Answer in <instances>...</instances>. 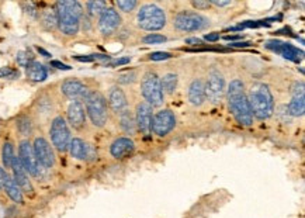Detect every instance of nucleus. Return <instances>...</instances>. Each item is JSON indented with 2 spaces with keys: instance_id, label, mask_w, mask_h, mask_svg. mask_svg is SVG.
Masks as SVG:
<instances>
[{
  "instance_id": "f257e3e1",
  "label": "nucleus",
  "mask_w": 305,
  "mask_h": 218,
  "mask_svg": "<svg viewBox=\"0 0 305 218\" xmlns=\"http://www.w3.org/2000/svg\"><path fill=\"white\" fill-rule=\"evenodd\" d=\"M225 95L228 107L235 120L243 127H250L253 124V116L249 107L245 83L241 79H232L231 83L226 88Z\"/></svg>"
},
{
  "instance_id": "f03ea898",
  "label": "nucleus",
  "mask_w": 305,
  "mask_h": 218,
  "mask_svg": "<svg viewBox=\"0 0 305 218\" xmlns=\"http://www.w3.org/2000/svg\"><path fill=\"white\" fill-rule=\"evenodd\" d=\"M58 16V30L68 37L79 33L80 18L83 17V6L76 0H61L55 5Z\"/></svg>"
},
{
  "instance_id": "7ed1b4c3",
  "label": "nucleus",
  "mask_w": 305,
  "mask_h": 218,
  "mask_svg": "<svg viewBox=\"0 0 305 218\" xmlns=\"http://www.w3.org/2000/svg\"><path fill=\"white\" fill-rule=\"evenodd\" d=\"M249 107L252 116L257 120H267L274 113V97L270 88L266 83H252L246 90Z\"/></svg>"
},
{
  "instance_id": "20e7f679",
  "label": "nucleus",
  "mask_w": 305,
  "mask_h": 218,
  "mask_svg": "<svg viewBox=\"0 0 305 218\" xmlns=\"http://www.w3.org/2000/svg\"><path fill=\"white\" fill-rule=\"evenodd\" d=\"M85 110L86 116L89 117L90 123L96 128H104L108 123L110 117V108H108L107 99L103 96L99 90H89V93L85 97Z\"/></svg>"
},
{
  "instance_id": "39448f33",
  "label": "nucleus",
  "mask_w": 305,
  "mask_h": 218,
  "mask_svg": "<svg viewBox=\"0 0 305 218\" xmlns=\"http://www.w3.org/2000/svg\"><path fill=\"white\" fill-rule=\"evenodd\" d=\"M136 24L141 30H145L149 33L160 31L168 24L166 11L155 3L141 5L136 11Z\"/></svg>"
},
{
  "instance_id": "423d86ee",
  "label": "nucleus",
  "mask_w": 305,
  "mask_h": 218,
  "mask_svg": "<svg viewBox=\"0 0 305 218\" xmlns=\"http://www.w3.org/2000/svg\"><path fill=\"white\" fill-rule=\"evenodd\" d=\"M141 95L144 97V101H147L153 108L163 104L165 95L162 86H160V78L155 71H147L142 75Z\"/></svg>"
},
{
  "instance_id": "0eeeda50",
  "label": "nucleus",
  "mask_w": 305,
  "mask_h": 218,
  "mask_svg": "<svg viewBox=\"0 0 305 218\" xmlns=\"http://www.w3.org/2000/svg\"><path fill=\"white\" fill-rule=\"evenodd\" d=\"M209 26V20L197 11L181 10L173 17V27L181 33H196Z\"/></svg>"
},
{
  "instance_id": "6e6552de",
  "label": "nucleus",
  "mask_w": 305,
  "mask_h": 218,
  "mask_svg": "<svg viewBox=\"0 0 305 218\" xmlns=\"http://www.w3.org/2000/svg\"><path fill=\"white\" fill-rule=\"evenodd\" d=\"M50 138H51L52 148H55L58 152L68 151L69 144L72 141V133L63 116H57L51 121Z\"/></svg>"
},
{
  "instance_id": "1a4fd4ad",
  "label": "nucleus",
  "mask_w": 305,
  "mask_h": 218,
  "mask_svg": "<svg viewBox=\"0 0 305 218\" xmlns=\"http://www.w3.org/2000/svg\"><path fill=\"white\" fill-rule=\"evenodd\" d=\"M205 83V100L211 101L213 104H218L225 96V78L218 69L209 71Z\"/></svg>"
},
{
  "instance_id": "9d476101",
  "label": "nucleus",
  "mask_w": 305,
  "mask_h": 218,
  "mask_svg": "<svg viewBox=\"0 0 305 218\" xmlns=\"http://www.w3.org/2000/svg\"><path fill=\"white\" fill-rule=\"evenodd\" d=\"M31 144H33V151H34V155L41 168H54L55 162H57V158H55V152H54L51 142L46 138H44L42 135H38V137H35Z\"/></svg>"
},
{
  "instance_id": "9b49d317",
  "label": "nucleus",
  "mask_w": 305,
  "mask_h": 218,
  "mask_svg": "<svg viewBox=\"0 0 305 218\" xmlns=\"http://www.w3.org/2000/svg\"><path fill=\"white\" fill-rule=\"evenodd\" d=\"M17 158L20 162L27 170V173L33 178H40L44 169L41 168L40 163L37 161V158L33 151V144L29 140H21L18 144V155Z\"/></svg>"
},
{
  "instance_id": "f8f14e48",
  "label": "nucleus",
  "mask_w": 305,
  "mask_h": 218,
  "mask_svg": "<svg viewBox=\"0 0 305 218\" xmlns=\"http://www.w3.org/2000/svg\"><path fill=\"white\" fill-rule=\"evenodd\" d=\"M121 26H123V17L114 7H107L97 18V30L103 37H110L115 34Z\"/></svg>"
},
{
  "instance_id": "ddd939ff",
  "label": "nucleus",
  "mask_w": 305,
  "mask_h": 218,
  "mask_svg": "<svg viewBox=\"0 0 305 218\" xmlns=\"http://www.w3.org/2000/svg\"><path fill=\"white\" fill-rule=\"evenodd\" d=\"M176 123H177V118L172 110H169V108L159 110L153 114L151 133L158 135V137H166L175 129Z\"/></svg>"
},
{
  "instance_id": "4468645a",
  "label": "nucleus",
  "mask_w": 305,
  "mask_h": 218,
  "mask_svg": "<svg viewBox=\"0 0 305 218\" xmlns=\"http://www.w3.org/2000/svg\"><path fill=\"white\" fill-rule=\"evenodd\" d=\"M265 47L267 50L276 52V54L281 55L283 58H286L291 62H299L304 56L302 50H298L293 44L286 42V41H280V39H269L265 42Z\"/></svg>"
},
{
  "instance_id": "2eb2a0df",
  "label": "nucleus",
  "mask_w": 305,
  "mask_h": 218,
  "mask_svg": "<svg viewBox=\"0 0 305 218\" xmlns=\"http://www.w3.org/2000/svg\"><path fill=\"white\" fill-rule=\"evenodd\" d=\"M153 107L149 106L147 101H139L135 106L134 112V120H135L136 129L144 135L151 134V127H152L153 118Z\"/></svg>"
},
{
  "instance_id": "dca6fc26",
  "label": "nucleus",
  "mask_w": 305,
  "mask_h": 218,
  "mask_svg": "<svg viewBox=\"0 0 305 218\" xmlns=\"http://www.w3.org/2000/svg\"><path fill=\"white\" fill-rule=\"evenodd\" d=\"M86 110L83 101L72 100L66 107V123L76 131H82L86 127Z\"/></svg>"
},
{
  "instance_id": "f3484780",
  "label": "nucleus",
  "mask_w": 305,
  "mask_h": 218,
  "mask_svg": "<svg viewBox=\"0 0 305 218\" xmlns=\"http://www.w3.org/2000/svg\"><path fill=\"white\" fill-rule=\"evenodd\" d=\"M107 104L108 108L114 113V114H121V113L127 112L130 110V101H128V97L125 95V92L119 84H114L108 89V95H107Z\"/></svg>"
},
{
  "instance_id": "a211bd4d",
  "label": "nucleus",
  "mask_w": 305,
  "mask_h": 218,
  "mask_svg": "<svg viewBox=\"0 0 305 218\" xmlns=\"http://www.w3.org/2000/svg\"><path fill=\"white\" fill-rule=\"evenodd\" d=\"M89 88L85 82H82L79 79H66L62 84H61V92L65 97H68L72 100H85L86 95L89 93Z\"/></svg>"
},
{
  "instance_id": "6ab92c4d",
  "label": "nucleus",
  "mask_w": 305,
  "mask_h": 218,
  "mask_svg": "<svg viewBox=\"0 0 305 218\" xmlns=\"http://www.w3.org/2000/svg\"><path fill=\"white\" fill-rule=\"evenodd\" d=\"M69 154L71 157L78 159V161H90V159H95L97 157L96 149L95 146L87 144L82 138H72L71 144H69L68 148Z\"/></svg>"
},
{
  "instance_id": "aec40b11",
  "label": "nucleus",
  "mask_w": 305,
  "mask_h": 218,
  "mask_svg": "<svg viewBox=\"0 0 305 218\" xmlns=\"http://www.w3.org/2000/svg\"><path fill=\"white\" fill-rule=\"evenodd\" d=\"M13 170V179L14 182L20 186V189L23 190V193L26 194H33V191H34V187H33V183H31V180H30V175L27 173V170L24 169V166L20 162V159L17 157L13 159L12 163V168Z\"/></svg>"
},
{
  "instance_id": "412c9836",
  "label": "nucleus",
  "mask_w": 305,
  "mask_h": 218,
  "mask_svg": "<svg viewBox=\"0 0 305 218\" xmlns=\"http://www.w3.org/2000/svg\"><path fill=\"white\" fill-rule=\"evenodd\" d=\"M135 151V142L130 137H119L111 142L110 154L114 159H123Z\"/></svg>"
},
{
  "instance_id": "4be33fe9",
  "label": "nucleus",
  "mask_w": 305,
  "mask_h": 218,
  "mask_svg": "<svg viewBox=\"0 0 305 218\" xmlns=\"http://www.w3.org/2000/svg\"><path fill=\"white\" fill-rule=\"evenodd\" d=\"M187 100L194 107L203 106L205 101V83L203 78L193 79L187 88Z\"/></svg>"
},
{
  "instance_id": "5701e85b",
  "label": "nucleus",
  "mask_w": 305,
  "mask_h": 218,
  "mask_svg": "<svg viewBox=\"0 0 305 218\" xmlns=\"http://www.w3.org/2000/svg\"><path fill=\"white\" fill-rule=\"evenodd\" d=\"M26 69H27V78L31 82H44L48 78V69L38 61H33Z\"/></svg>"
},
{
  "instance_id": "b1692460",
  "label": "nucleus",
  "mask_w": 305,
  "mask_h": 218,
  "mask_svg": "<svg viewBox=\"0 0 305 218\" xmlns=\"http://www.w3.org/2000/svg\"><path fill=\"white\" fill-rule=\"evenodd\" d=\"M3 190L6 191V194L13 203H16V204H23L24 203L23 190L20 189V186H18L17 183L14 182V179L10 178V176H7L6 183H5V189H3Z\"/></svg>"
},
{
  "instance_id": "393cba45",
  "label": "nucleus",
  "mask_w": 305,
  "mask_h": 218,
  "mask_svg": "<svg viewBox=\"0 0 305 218\" xmlns=\"http://www.w3.org/2000/svg\"><path fill=\"white\" fill-rule=\"evenodd\" d=\"M177 84H179V76L173 72L165 73L163 76L160 78V86H162L165 96L175 95L176 89H177Z\"/></svg>"
},
{
  "instance_id": "a878e982",
  "label": "nucleus",
  "mask_w": 305,
  "mask_h": 218,
  "mask_svg": "<svg viewBox=\"0 0 305 218\" xmlns=\"http://www.w3.org/2000/svg\"><path fill=\"white\" fill-rule=\"evenodd\" d=\"M119 121H120V127H121V129L124 131L125 134H128V135L135 134V131H136L135 120H134V114L131 113V110H127V112L119 114Z\"/></svg>"
},
{
  "instance_id": "bb28decb",
  "label": "nucleus",
  "mask_w": 305,
  "mask_h": 218,
  "mask_svg": "<svg viewBox=\"0 0 305 218\" xmlns=\"http://www.w3.org/2000/svg\"><path fill=\"white\" fill-rule=\"evenodd\" d=\"M287 113L291 117H302L305 113V97L298 96V97H291V101L288 103Z\"/></svg>"
},
{
  "instance_id": "cd10ccee",
  "label": "nucleus",
  "mask_w": 305,
  "mask_h": 218,
  "mask_svg": "<svg viewBox=\"0 0 305 218\" xmlns=\"http://www.w3.org/2000/svg\"><path fill=\"white\" fill-rule=\"evenodd\" d=\"M41 24L48 31H54L58 28V16L55 9H46L41 13Z\"/></svg>"
},
{
  "instance_id": "c85d7f7f",
  "label": "nucleus",
  "mask_w": 305,
  "mask_h": 218,
  "mask_svg": "<svg viewBox=\"0 0 305 218\" xmlns=\"http://www.w3.org/2000/svg\"><path fill=\"white\" fill-rule=\"evenodd\" d=\"M16 158V152H14V145L12 142L6 141L3 144V148H2V162H3V166L6 169L12 168L13 159Z\"/></svg>"
},
{
  "instance_id": "c756f323",
  "label": "nucleus",
  "mask_w": 305,
  "mask_h": 218,
  "mask_svg": "<svg viewBox=\"0 0 305 218\" xmlns=\"http://www.w3.org/2000/svg\"><path fill=\"white\" fill-rule=\"evenodd\" d=\"M107 7L108 6L106 2H87L86 3V11H87L89 17L100 16Z\"/></svg>"
},
{
  "instance_id": "7c9ffc66",
  "label": "nucleus",
  "mask_w": 305,
  "mask_h": 218,
  "mask_svg": "<svg viewBox=\"0 0 305 218\" xmlns=\"http://www.w3.org/2000/svg\"><path fill=\"white\" fill-rule=\"evenodd\" d=\"M16 127H17L18 133L23 135V137H29L33 133V121L27 116H21V117L18 118L17 123H16Z\"/></svg>"
},
{
  "instance_id": "2f4dec72",
  "label": "nucleus",
  "mask_w": 305,
  "mask_h": 218,
  "mask_svg": "<svg viewBox=\"0 0 305 218\" xmlns=\"http://www.w3.org/2000/svg\"><path fill=\"white\" fill-rule=\"evenodd\" d=\"M138 79V72L136 71H125V72L119 75V83L120 84H132L135 83Z\"/></svg>"
},
{
  "instance_id": "473e14b6",
  "label": "nucleus",
  "mask_w": 305,
  "mask_h": 218,
  "mask_svg": "<svg viewBox=\"0 0 305 218\" xmlns=\"http://www.w3.org/2000/svg\"><path fill=\"white\" fill-rule=\"evenodd\" d=\"M115 6L119 7V10H121L123 13H131L134 11L139 6L138 2L135 0H117L115 2Z\"/></svg>"
},
{
  "instance_id": "72a5a7b5",
  "label": "nucleus",
  "mask_w": 305,
  "mask_h": 218,
  "mask_svg": "<svg viewBox=\"0 0 305 218\" xmlns=\"http://www.w3.org/2000/svg\"><path fill=\"white\" fill-rule=\"evenodd\" d=\"M166 41H168V38L165 37L163 34H156V33L147 34V35L142 38V42L148 45L160 44V42H166Z\"/></svg>"
},
{
  "instance_id": "f704fd0d",
  "label": "nucleus",
  "mask_w": 305,
  "mask_h": 218,
  "mask_svg": "<svg viewBox=\"0 0 305 218\" xmlns=\"http://www.w3.org/2000/svg\"><path fill=\"white\" fill-rule=\"evenodd\" d=\"M16 59H17L18 65L23 68H27L31 62L35 61L33 54H30L29 51H20V52L17 54V58H16Z\"/></svg>"
},
{
  "instance_id": "c9c22d12",
  "label": "nucleus",
  "mask_w": 305,
  "mask_h": 218,
  "mask_svg": "<svg viewBox=\"0 0 305 218\" xmlns=\"http://www.w3.org/2000/svg\"><path fill=\"white\" fill-rule=\"evenodd\" d=\"M304 93H305L304 82H302V80H297V82H294V84L291 86V95H293V97L304 96Z\"/></svg>"
},
{
  "instance_id": "e433bc0d",
  "label": "nucleus",
  "mask_w": 305,
  "mask_h": 218,
  "mask_svg": "<svg viewBox=\"0 0 305 218\" xmlns=\"http://www.w3.org/2000/svg\"><path fill=\"white\" fill-rule=\"evenodd\" d=\"M172 54L170 52H163V51H158V52H152L149 55V59L151 61H166V59H170L172 58Z\"/></svg>"
},
{
  "instance_id": "4c0bfd02",
  "label": "nucleus",
  "mask_w": 305,
  "mask_h": 218,
  "mask_svg": "<svg viewBox=\"0 0 305 218\" xmlns=\"http://www.w3.org/2000/svg\"><path fill=\"white\" fill-rule=\"evenodd\" d=\"M192 6L197 10H208L211 7V3L208 0H192Z\"/></svg>"
},
{
  "instance_id": "58836bf2",
  "label": "nucleus",
  "mask_w": 305,
  "mask_h": 218,
  "mask_svg": "<svg viewBox=\"0 0 305 218\" xmlns=\"http://www.w3.org/2000/svg\"><path fill=\"white\" fill-rule=\"evenodd\" d=\"M16 76H18V72H16V71H13L12 68H2L0 69V78H6V79H12V78H16Z\"/></svg>"
},
{
  "instance_id": "ea45409f",
  "label": "nucleus",
  "mask_w": 305,
  "mask_h": 218,
  "mask_svg": "<svg viewBox=\"0 0 305 218\" xmlns=\"http://www.w3.org/2000/svg\"><path fill=\"white\" fill-rule=\"evenodd\" d=\"M131 62V56H124V58H120V59H114V61L108 62V67H123V65H127Z\"/></svg>"
},
{
  "instance_id": "a19ab883",
  "label": "nucleus",
  "mask_w": 305,
  "mask_h": 218,
  "mask_svg": "<svg viewBox=\"0 0 305 218\" xmlns=\"http://www.w3.org/2000/svg\"><path fill=\"white\" fill-rule=\"evenodd\" d=\"M211 6H217V7H229L232 6L231 0H209Z\"/></svg>"
},
{
  "instance_id": "79ce46f5",
  "label": "nucleus",
  "mask_w": 305,
  "mask_h": 218,
  "mask_svg": "<svg viewBox=\"0 0 305 218\" xmlns=\"http://www.w3.org/2000/svg\"><path fill=\"white\" fill-rule=\"evenodd\" d=\"M7 176H9V175L6 173L5 168H2V166H0V191L5 189V183H6Z\"/></svg>"
},
{
  "instance_id": "37998d69",
  "label": "nucleus",
  "mask_w": 305,
  "mask_h": 218,
  "mask_svg": "<svg viewBox=\"0 0 305 218\" xmlns=\"http://www.w3.org/2000/svg\"><path fill=\"white\" fill-rule=\"evenodd\" d=\"M51 67L57 68V69H62V71H71L72 68L66 65V63H62L61 61H51Z\"/></svg>"
},
{
  "instance_id": "c03bdc74",
  "label": "nucleus",
  "mask_w": 305,
  "mask_h": 218,
  "mask_svg": "<svg viewBox=\"0 0 305 218\" xmlns=\"http://www.w3.org/2000/svg\"><path fill=\"white\" fill-rule=\"evenodd\" d=\"M184 42H186L187 45H203L204 39L197 38V37H190V38H186Z\"/></svg>"
},
{
  "instance_id": "a18cd8bd",
  "label": "nucleus",
  "mask_w": 305,
  "mask_h": 218,
  "mask_svg": "<svg viewBox=\"0 0 305 218\" xmlns=\"http://www.w3.org/2000/svg\"><path fill=\"white\" fill-rule=\"evenodd\" d=\"M220 33H211V34H205L204 35V39L205 41H209V42H215V41H218L220 39Z\"/></svg>"
},
{
  "instance_id": "49530a36",
  "label": "nucleus",
  "mask_w": 305,
  "mask_h": 218,
  "mask_svg": "<svg viewBox=\"0 0 305 218\" xmlns=\"http://www.w3.org/2000/svg\"><path fill=\"white\" fill-rule=\"evenodd\" d=\"M249 45H252V42L242 41V42H232V44H229V47H233V48H245V47H249Z\"/></svg>"
},
{
  "instance_id": "de8ad7c7",
  "label": "nucleus",
  "mask_w": 305,
  "mask_h": 218,
  "mask_svg": "<svg viewBox=\"0 0 305 218\" xmlns=\"http://www.w3.org/2000/svg\"><path fill=\"white\" fill-rule=\"evenodd\" d=\"M241 38H242V35H239V34H237V35H225L226 41H231V39H241Z\"/></svg>"
},
{
  "instance_id": "09e8293b",
  "label": "nucleus",
  "mask_w": 305,
  "mask_h": 218,
  "mask_svg": "<svg viewBox=\"0 0 305 218\" xmlns=\"http://www.w3.org/2000/svg\"><path fill=\"white\" fill-rule=\"evenodd\" d=\"M38 52H41V54L45 56V58H51V54H50V52H46V51H44L42 48H38Z\"/></svg>"
}]
</instances>
